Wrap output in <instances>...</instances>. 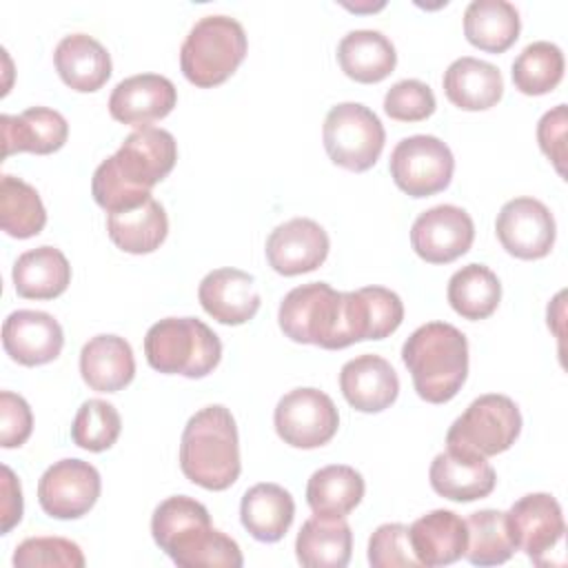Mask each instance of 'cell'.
<instances>
[{
  "label": "cell",
  "mask_w": 568,
  "mask_h": 568,
  "mask_svg": "<svg viewBox=\"0 0 568 568\" xmlns=\"http://www.w3.org/2000/svg\"><path fill=\"white\" fill-rule=\"evenodd\" d=\"M277 322L288 339L326 351L382 337V313L368 286L348 293L326 282L295 286L284 295Z\"/></svg>",
  "instance_id": "cell-1"
},
{
  "label": "cell",
  "mask_w": 568,
  "mask_h": 568,
  "mask_svg": "<svg viewBox=\"0 0 568 568\" xmlns=\"http://www.w3.org/2000/svg\"><path fill=\"white\" fill-rule=\"evenodd\" d=\"M178 142L166 129L140 126L124 138L120 149L100 162L91 193L106 213L133 209L151 197V189L175 166Z\"/></svg>",
  "instance_id": "cell-2"
},
{
  "label": "cell",
  "mask_w": 568,
  "mask_h": 568,
  "mask_svg": "<svg viewBox=\"0 0 568 568\" xmlns=\"http://www.w3.org/2000/svg\"><path fill=\"white\" fill-rule=\"evenodd\" d=\"M151 535L182 568H240L244 564L237 541L213 528L206 506L186 495H173L158 504Z\"/></svg>",
  "instance_id": "cell-3"
},
{
  "label": "cell",
  "mask_w": 568,
  "mask_h": 568,
  "mask_svg": "<svg viewBox=\"0 0 568 568\" xmlns=\"http://www.w3.org/2000/svg\"><path fill=\"white\" fill-rule=\"evenodd\" d=\"M180 468L189 481L206 490H226L237 481V424L226 406L211 404L189 417L180 439Z\"/></svg>",
  "instance_id": "cell-4"
},
{
  "label": "cell",
  "mask_w": 568,
  "mask_h": 568,
  "mask_svg": "<svg viewBox=\"0 0 568 568\" xmlns=\"http://www.w3.org/2000/svg\"><path fill=\"white\" fill-rule=\"evenodd\" d=\"M402 362L417 395L428 404L450 402L468 375V339L448 322L415 328L402 346Z\"/></svg>",
  "instance_id": "cell-5"
},
{
  "label": "cell",
  "mask_w": 568,
  "mask_h": 568,
  "mask_svg": "<svg viewBox=\"0 0 568 568\" xmlns=\"http://www.w3.org/2000/svg\"><path fill=\"white\" fill-rule=\"evenodd\" d=\"M144 355L158 373L197 379L220 364L222 342L197 317H164L146 331Z\"/></svg>",
  "instance_id": "cell-6"
},
{
  "label": "cell",
  "mask_w": 568,
  "mask_h": 568,
  "mask_svg": "<svg viewBox=\"0 0 568 568\" xmlns=\"http://www.w3.org/2000/svg\"><path fill=\"white\" fill-rule=\"evenodd\" d=\"M244 27L231 16H204L186 33L180 49V69L184 78L211 89L226 82L246 58Z\"/></svg>",
  "instance_id": "cell-7"
},
{
  "label": "cell",
  "mask_w": 568,
  "mask_h": 568,
  "mask_svg": "<svg viewBox=\"0 0 568 568\" xmlns=\"http://www.w3.org/2000/svg\"><path fill=\"white\" fill-rule=\"evenodd\" d=\"M521 433V413L508 395L488 393L468 404L450 424L446 448L493 457L508 450Z\"/></svg>",
  "instance_id": "cell-8"
},
{
  "label": "cell",
  "mask_w": 568,
  "mask_h": 568,
  "mask_svg": "<svg viewBox=\"0 0 568 568\" xmlns=\"http://www.w3.org/2000/svg\"><path fill=\"white\" fill-rule=\"evenodd\" d=\"M322 140L328 158L348 171H368L386 142L379 118L359 102L335 104L322 126Z\"/></svg>",
  "instance_id": "cell-9"
},
{
  "label": "cell",
  "mask_w": 568,
  "mask_h": 568,
  "mask_svg": "<svg viewBox=\"0 0 568 568\" xmlns=\"http://www.w3.org/2000/svg\"><path fill=\"white\" fill-rule=\"evenodd\" d=\"M388 169L399 191L410 197H428L450 184L455 158L439 138L410 135L395 144Z\"/></svg>",
  "instance_id": "cell-10"
},
{
  "label": "cell",
  "mask_w": 568,
  "mask_h": 568,
  "mask_svg": "<svg viewBox=\"0 0 568 568\" xmlns=\"http://www.w3.org/2000/svg\"><path fill=\"white\" fill-rule=\"evenodd\" d=\"M506 528L515 550H524L537 566H555L552 552L564 541L566 521L559 501L548 493L519 497L506 513Z\"/></svg>",
  "instance_id": "cell-11"
},
{
  "label": "cell",
  "mask_w": 568,
  "mask_h": 568,
  "mask_svg": "<svg viewBox=\"0 0 568 568\" xmlns=\"http://www.w3.org/2000/svg\"><path fill=\"white\" fill-rule=\"evenodd\" d=\"M273 424L284 439V444L293 448H320L328 444L339 428V413L333 399L320 388H293L284 397H280Z\"/></svg>",
  "instance_id": "cell-12"
},
{
  "label": "cell",
  "mask_w": 568,
  "mask_h": 568,
  "mask_svg": "<svg viewBox=\"0 0 568 568\" xmlns=\"http://www.w3.org/2000/svg\"><path fill=\"white\" fill-rule=\"evenodd\" d=\"M102 490L100 473L84 459H60L38 481V501L49 517L78 519L87 515Z\"/></svg>",
  "instance_id": "cell-13"
},
{
  "label": "cell",
  "mask_w": 568,
  "mask_h": 568,
  "mask_svg": "<svg viewBox=\"0 0 568 568\" xmlns=\"http://www.w3.org/2000/svg\"><path fill=\"white\" fill-rule=\"evenodd\" d=\"M501 246L519 260H541L550 253L557 235L550 209L535 197L508 200L495 220Z\"/></svg>",
  "instance_id": "cell-14"
},
{
  "label": "cell",
  "mask_w": 568,
  "mask_h": 568,
  "mask_svg": "<svg viewBox=\"0 0 568 568\" xmlns=\"http://www.w3.org/2000/svg\"><path fill=\"white\" fill-rule=\"evenodd\" d=\"M473 240V217L455 204H437L419 213L410 226L413 251L428 264H448L462 257Z\"/></svg>",
  "instance_id": "cell-15"
},
{
  "label": "cell",
  "mask_w": 568,
  "mask_h": 568,
  "mask_svg": "<svg viewBox=\"0 0 568 568\" xmlns=\"http://www.w3.org/2000/svg\"><path fill=\"white\" fill-rule=\"evenodd\" d=\"M328 248V233L315 220L293 217L271 231L264 251L275 273L302 275L322 266Z\"/></svg>",
  "instance_id": "cell-16"
},
{
  "label": "cell",
  "mask_w": 568,
  "mask_h": 568,
  "mask_svg": "<svg viewBox=\"0 0 568 568\" xmlns=\"http://www.w3.org/2000/svg\"><path fill=\"white\" fill-rule=\"evenodd\" d=\"M178 102L175 84L160 73H138L115 84L109 98L113 120L131 126H151L166 118Z\"/></svg>",
  "instance_id": "cell-17"
},
{
  "label": "cell",
  "mask_w": 568,
  "mask_h": 568,
  "mask_svg": "<svg viewBox=\"0 0 568 568\" xmlns=\"http://www.w3.org/2000/svg\"><path fill=\"white\" fill-rule=\"evenodd\" d=\"M2 346L13 362L22 366H40L60 355L64 333L53 315L20 308L9 313L2 324Z\"/></svg>",
  "instance_id": "cell-18"
},
{
  "label": "cell",
  "mask_w": 568,
  "mask_h": 568,
  "mask_svg": "<svg viewBox=\"0 0 568 568\" xmlns=\"http://www.w3.org/2000/svg\"><path fill=\"white\" fill-rule=\"evenodd\" d=\"M197 300L215 322L226 326L253 320L262 302L253 275L231 266L206 273L197 286Z\"/></svg>",
  "instance_id": "cell-19"
},
{
  "label": "cell",
  "mask_w": 568,
  "mask_h": 568,
  "mask_svg": "<svg viewBox=\"0 0 568 568\" xmlns=\"http://www.w3.org/2000/svg\"><path fill=\"white\" fill-rule=\"evenodd\" d=\"M430 486L437 495L453 501H475L488 497L495 490L497 475L486 457L446 448L435 455L428 470Z\"/></svg>",
  "instance_id": "cell-20"
},
{
  "label": "cell",
  "mask_w": 568,
  "mask_h": 568,
  "mask_svg": "<svg viewBox=\"0 0 568 568\" xmlns=\"http://www.w3.org/2000/svg\"><path fill=\"white\" fill-rule=\"evenodd\" d=\"M339 388L344 399L359 413H379L399 395V377L390 362L379 355L364 353L348 359L339 371Z\"/></svg>",
  "instance_id": "cell-21"
},
{
  "label": "cell",
  "mask_w": 568,
  "mask_h": 568,
  "mask_svg": "<svg viewBox=\"0 0 568 568\" xmlns=\"http://www.w3.org/2000/svg\"><path fill=\"white\" fill-rule=\"evenodd\" d=\"M2 126V155L36 153L49 155L64 146L69 138V124L64 115L49 106H29L18 115L4 113Z\"/></svg>",
  "instance_id": "cell-22"
},
{
  "label": "cell",
  "mask_w": 568,
  "mask_h": 568,
  "mask_svg": "<svg viewBox=\"0 0 568 568\" xmlns=\"http://www.w3.org/2000/svg\"><path fill=\"white\" fill-rule=\"evenodd\" d=\"M408 539L415 557L426 568L448 566L464 557L468 530L466 521L446 508L430 510L408 526Z\"/></svg>",
  "instance_id": "cell-23"
},
{
  "label": "cell",
  "mask_w": 568,
  "mask_h": 568,
  "mask_svg": "<svg viewBox=\"0 0 568 568\" xmlns=\"http://www.w3.org/2000/svg\"><path fill=\"white\" fill-rule=\"evenodd\" d=\"M80 373L84 384L98 393H115L135 377L131 344L120 335H95L80 351Z\"/></svg>",
  "instance_id": "cell-24"
},
{
  "label": "cell",
  "mask_w": 568,
  "mask_h": 568,
  "mask_svg": "<svg viewBox=\"0 0 568 568\" xmlns=\"http://www.w3.org/2000/svg\"><path fill=\"white\" fill-rule=\"evenodd\" d=\"M53 62L62 82L80 93H93L111 78V55L89 33L64 36L53 51Z\"/></svg>",
  "instance_id": "cell-25"
},
{
  "label": "cell",
  "mask_w": 568,
  "mask_h": 568,
  "mask_svg": "<svg viewBox=\"0 0 568 568\" xmlns=\"http://www.w3.org/2000/svg\"><path fill=\"white\" fill-rule=\"evenodd\" d=\"M446 98L464 111H486L504 95L499 69L486 60L462 55L448 64L442 78Z\"/></svg>",
  "instance_id": "cell-26"
},
{
  "label": "cell",
  "mask_w": 568,
  "mask_h": 568,
  "mask_svg": "<svg viewBox=\"0 0 568 568\" xmlns=\"http://www.w3.org/2000/svg\"><path fill=\"white\" fill-rule=\"evenodd\" d=\"M295 517V501L280 484L262 481L251 486L240 504V519L248 535L264 544L280 541Z\"/></svg>",
  "instance_id": "cell-27"
},
{
  "label": "cell",
  "mask_w": 568,
  "mask_h": 568,
  "mask_svg": "<svg viewBox=\"0 0 568 568\" xmlns=\"http://www.w3.org/2000/svg\"><path fill=\"white\" fill-rule=\"evenodd\" d=\"M353 532L344 517L313 515L295 539L297 561L306 568H344L351 561Z\"/></svg>",
  "instance_id": "cell-28"
},
{
  "label": "cell",
  "mask_w": 568,
  "mask_h": 568,
  "mask_svg": "<svg viewBox=\"0 0 568 568\" xmlns=\"http://www.w3.org/2000/svg\"><path fill=\"white\" fill-rule=\"evenodd\" d=\"M337 62L351 80L373 84L393 73L397 53L393 42L382 31L355 29L339 40Z\"/></svg>",
  "instance_id": "cell-29"
},
{
  "label": "cell",
  "mask_w": 568,
  "mask_h": 568,
  "mask_svg": "<svg viewBox=\"0 0 568 568\" xmlns=\"http://www.w3.org/2000/svg\"><path fill=\"white\" fill-rule=\"evenodd\" d=\"M11 277L20 297L53 300L67 291L71 264L60 248L44 244L18 255Z\"/></svg>",
  "instance_id": "cell-30"
},
{
  "label": "cell",
  "mask_w": 568,
  "mask_h": 568,
  "mask_svg": "<svg viewBox=\"0 0 568 568\" xmlns=\"http://www.w3.org/2000/svg\"><path fill=\"white\" fill-rule=\"evenodd\" d=\"M106 233L118 248L133 255H144L160 248V244L166 240L169 217L164 206L155 197H149L133 209L109 213Z\"/></svg>",
  "instance_id": "cell-31"
},
{
  "label": "cell",
  "mask_w": 568,
  "mask_h": 568,
  "mask_svg": "<svg viewBox=\"0 0 568 568\" xmlns=\"http://www.w3.org/2000/svg\"><path fill=\"white\" fill-rule=\"evenodd\" d=\"M521 20L506 0H473L464 11L466 40L488 53H504L519 38Z\"/></svg>",
  "instance_id": "cell-32"
},
{
  "label": "cell",
  "mask_w": 568,
  "mask_h": 568,
  "mask_svg": "<svg viewBox=\"0 0 568 568\" xmlns=\"http://www.w3.org/2000/svg\"><path fill=\"white\" fill-rule=\"evenodd\" d=\"M364 477L346 464L315 470L306 484V501L313 515L346 517L364 497Z\"/></svg>",
  "instance_id": "cell-33"
},
{
  "label": "cell",
  "mask_w": 568,
  "mask_h": 568,
  "mask_svg": "<svg viewBox=\"0 0 568 568\" xmlns=\"http://www.w3.org/2000/svg\"><path fill=\"white\" fill-rule=\"evenodd\" d=\"M448 304L464 320H486L501 300L499 277L484 264H466L448 280Z\"/></svg>",
  "instance_id": "cell-34"
},
{
  "label": "cell",
  "mask_w": 568,
  "mask_h": 568,
  "mask_svg": "<svg viewBox=\"0 0 568 568\" xmlns=\"http://www.w3.org/2000/svg\"><path fill=\"white\" fill-rule=\"evenodd\" d=\"M0 224L7 235L18 240L38 235L47 224L40 193L16 175H2L0 180Z\"/></svg>",
  "instance_id": "cell-35"
},
{
  "label": "cell",
  "mask_w": 568,
  "mask_h": 568,
  "mask_svg": "<svg viewBox=\"0 0 568 568\" xmlns=\"http://www.w3.org/2000/svg\"><path fill=\"white\" fill-rule=\"evenodd\" d=\"M564 67V53L555 42H530L513 62V84L526 95L550 93L561 82Z\"/></svg>",
  "instance_id": "cell-36"
},
{
  "label": "cell",
  "mask_w": 568,
  "mask_h": 568,
  "mask_svg": "<svg viewBox=\"0 0 568 568\" xmlns=\"http://www.w3.org/2000/svg\"><path fill=\"white\" fill-rule=\"evenodd\" d=\"M468 541L464 557L475 566H497L513 557L515 546L506 528V513L484 508L466 519Z\"/></svg>",
  "instance_id": "cell-37"
},
{
  "label": "cell",
  "mask_w": 568,
  "mask_h": 568,
  "mask_svg": "<svg viewBox=\"0 0 568 568\" xmlns=\"http://www.w3.org/2000/svg\"><path fill=\"white\" fill-rule=\"evenodd\" d=\"M120 430H122V419L113 404L104 399H87L75 413V419L71 426V439L75 446L84 450L102 453L118 442Z\"/></svg>",
  "instance_id": "cell-38"
},
{
  "label": "cell",
  "mask_w": 568,
  "mask_h": 568,
  "mask_svg": "<svg viewBox=\"0 0 568 568\" xmlns=\"http://www.w3.org/2000/svg\"><path fill=\"white\" fill-rule=\"evenodd\" d=\"M16 568H82L84 555L80 546L64 537H29L13 552Z\"/></svg>",
  "instance_id": "cell-39"
},
{
  "label": "cell",
  "mask_w": 568,
  "mask_h": 568,
  "mask_svg": "<svg viewBox=\"0 0 568 568\" xmlns=\"http://www.w3.org/2000/svg\"><path fill=\"white\" fill-rule=\"evenodd\" d=\"M368 564L373 568H419L408 539V526L382 524L368 539Z\"/></svg>",
  "instance_id": "cell-40"
},
{
  "label": "cell",
  "mask_w": 568,
  "mask_h": 568,
  "mask_svg": "<svg viewBox=\"0 0 568 568\" xmlns=\"http://www.w3.org/2000/svg\"><path fill=\"white\" fill-rule=\"evenodd\" d=\"M437 102L433 89L422 80H399L384 95V111L397 122H422L433 115Z\"/></svg>",
  "instance_id": "cell-41"
},
{
  "label": "cell",
  "mask_w": 568,
  "mask_h": 568,
  "mask_svg": "<svg viewBox=\"0 0 568 568\" xmlns=\"http://www.w3.org/2000/svg\"><path fill=\"white\" fill-rule=\"evenodd\" d=\"M33 430V413L22 395L0 393V444L4 448L22 446Z\"/></svg>",
  "instance_id": "cell-42"
},
{
  "label": "cell",
  "mask_w": 568,
  "mask_h": 568,
  "mask_svg": "<svg viewBox=\"0 0 568 568\" xmlns=\"http://www.w3.org/2000/svg\"><path fill=\"white\" fill-rule=\"evenodd\" d=\"M537 142L544 155L555 164L559 175H566V104L546 111L537 124Z\"/></svg>",
  "instance_id": "cell-43"
},
{
  "label": "cell",
  "mask_w": 568,
  "mask_h": 568,
  "mask_svg": "<svg viewBox=\"0 0 568 568\" xmlns=\"http://www.w3.org/2000/svg\"><path fill=\"white\" fill-rule=\"evenodd\" d=\"M2 526L0 532L7 535L13 526L20 524L22 519V488L16 477V473L2 464Z\"/></svg>",
  "instance_id": "cell-44"
}]
</instances>
